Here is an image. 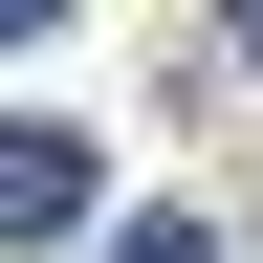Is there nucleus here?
I'll list each match as a JSON object with an SVG mask.
<instances>
[{"mask_svg": "<svg viewBox=\"0 0 263 263\" xmlns=\"http://www.w3.org/2000/svg\"><path fill=\"white\" fill-rule=\"evenodd\" d=\"M66 219H88V132L22 110V132H0V241H66Z\"/></svg>", "mask_w": 263, "mask_h": 263, "instance_id": "1", "label": "nucleus"}, {"mask_svg": "<svg viewBox=\"0 0 263 263\" xmlns=\"http://www.w3.org/2000/svg\"><path fill=\"white\" fill-rule=\"evenodd\" d=\"M110 263H219V241H197V219H132V241H110Z\"/></svg>", "mask_w": 263, "mask_h": 263, "instance_id": "2", "label": "nucleus"}, {"mask_svg": "<svg viewBox=\"0 0 263 263\" xmlns=\"http://www.w3.org/2000/svg\"><path fill=\"white\" fill-rule=\"evenodd\" d=\"M219 22H241V66H263V0H219Z\"/></svg>", "mask_w": 263, "mask_h": 263, "instance_id": "3", "label": "nucleus"}, {"mask_svg": "<svg viewBox=\"0 0 263 263\" xmlns=\"http://www.w3.org/2000/svg\"><path fill=\"white\" fill-rule=\"evenodd\" d=\"M0 22H66V0H0Z\"/></svg>", "mask_w": 263, "mask_h": 263, "instance_id": "4", "label": "nucleus"}]
</instances>
